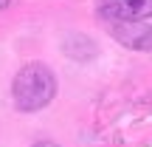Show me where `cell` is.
<instances>
[{"label":"cell","mask_w":152,"mask_h":147,"mask_svg":"<svg viewBox=\"0 0 152 147\" xmlns=\"http://www.w3.org/2000/svg\"><path fill=\"white\" fill-rule=\"evenodd\" d=\"M34 147H59V144H54V142H37Z\"/></svg>","instance_id":"obj_4"},{"label":"cell","mask_w":152,"mask_h":147,"mask_svg":"<svg viewBox=\"0 0 152 147\" xmlns=\"http://www.w3.org/2000/svg\"><path fill=\"white\" fill-rule=\"evenodd\" d=\"M11 3V0H0V9H6V6H9Z\"/></svg>","instance_id":"obj_5"},{"label":"cell","mask_w":152,"mask_h":147,"mask_svg":"<svg viewBox=\"0 0 152 147\" xmlns=\"http://www.w3.org/2000/svg\"><path fill=\"white\" fill-rule=\"evenodd\" d=\"M96 11L102 20H147L152 17V0H99Z\"/></svg>","instance_id":"obj_3"},{"label":"cell","mask_w":152,"mask_h":147,"mask_svg":"<svg viewBox=\"0 0 152 147\" xmlns=\"http://www.w3.org/2000/svg\"><path fill=\"white\" fill-rule=\"evenodd\" d=\"M56 96V76L45 62H28L17 71L11 82V99L14 108L23 113L42 110L51 99Z\"/></svg>","instance_id":"obj_1"},{"label":"cell","mask_w":152,"mask_h":147,"mask_svg":"<svg viewBox=\"0 0 152 147\" xmlns=\"http://www.w3.org/2000/svg\"><path fill=\"white\" fill-rule=\"evenodd\" d=\"M110 34L115 43L132 51H152V26L141 20H115L110 23Z\"/></svg>","instance_id":"obj_2"}]
</instances>
